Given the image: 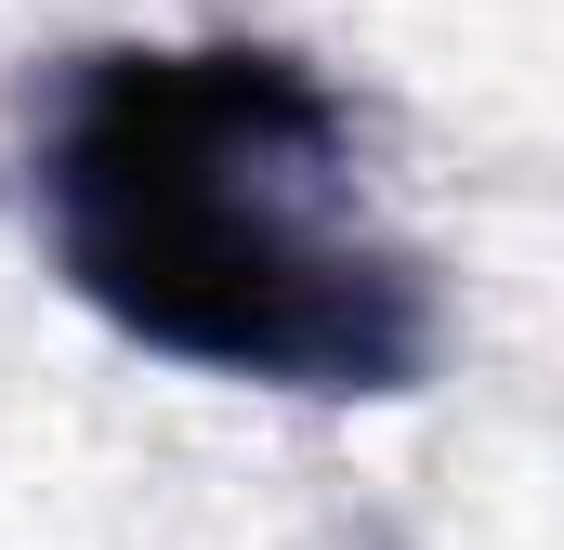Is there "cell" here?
Here are the masks:
<instances>
[{"instance_id": "1", "label": "cell", "mask_w": 564, "mask_h": 550, "mask_svg": "<svg viewBox=\"0 0 564 550\" xmlns=\"http://www.w3.org/2000/svg\"><path fill=\"white\" fill-rule=\"evenodd\" d=\"M53 275L171 367L394 407L446 367V275L289 40H93L40 119Z\"/></svg>"}]
</instances>
